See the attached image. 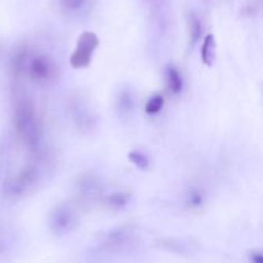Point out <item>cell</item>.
I'll use <instances>...</instances> for the list:
<instances>
[{"mask_svg": "<svg viewBox=\"0 0 263 263\" xmlns=\"http://www.w3.org/2000/svg\"><path fill=\"white\" fill-rule=\"evenodd\" d=\"M13 125L21 140L31 151L40 149L43 143V131L36 116L32 103L26 98H20L13 109Z\"/></svg>", "mask_w": 263, "mask_h": 263, "instance_id": "obj_1", "label": "cell"}, {"mask_svg": "<svg viewBox=\"0 0 263 263\" xmlns=\"http://www.w3.org/2000/svg\"><path fill=\"white\" fill-rule=\"evenodd\" d=\"M68 107L72 122L77 130L84 134H89L97 127L98 116L86 98L80 94H74L69 99Z\"/></svg>", "mask_w": 263, "mask_h": 263, "instance_id": "obj_2", "label": "cell"}, {"mask_svg": "<svg viewBox=\"0 0 263 263\" xmlns=\"http://www.w3.org/2000/svg\"><path fill=\"white\" fill-rule=\"evenodd\" d=\"M40 180V171L33 164L22 167L14 176L5 180L4 192L10 198H20L27 194L37 185Z\"/></svg>", "mask_w": 263, "mask_h": 263, "instance_id": "obj_3", "label": "cell"}, {"mask_svg": "<svg viewBox=\"0 0 263 263\" xmlns=\"http://www.w3.org/2000/svg\"><path fill=\"white\" fill-rule=\"evenodd\" d=\"M136 235V229L134 225H121L112 229L104 235L100 241L98 251L103 254H116L125 251L134 241Z\"/></svg>", "mask_w": 263, "mask_h": 263, "instance_id": "obj_4", "label": "cell"}, {"mask_svg": "<svg viewBox=\"0 0 263 263\" xmlns=\"http://www.w3.org/2000/svg\"><path fill=\"white\" fill-rule=\"evenodd\" d=\"M99 37L92 31H84L77 39L74 50L69 57V63L73 68H86L91 64L95 50L99 46Z\"/></svg>", "mask_w": 263, "mask_h": 263, "instance_id": "obj_5", "label": "cell"}, {"mask_svg": "<svg viewBox=\"0 0 263 263\" xmlns=\"http://www.w3.org/2000/svg\"><path fill=\"white\" fill-rule=\"evenodd\" d=\"M26 73L30 76L32 81L37 84H48L55 79L58 73V67L51 57L48 54H35L28 57Z\"/></svg>", "mask_w": 263, "mask_h": 263, "instance_id": "obj_6", "label": "cell"}, {"mask_svg": "<svg viewBox=\"0 0 263 263\" xmlns=\"http://www.w3.org/2000/svg\"><path fill=\"white\" fill-rule=\"evenodd\" d=\"M49 225L55 235H67L77 228L79 216L73 207L67 203H61L51 210L49 216Z\"/></svg>", "mask_w": 263, "mask_h": 263, "instance_id": "obj_7", "label": "cell"}, {"mask_svg": "<svg viewBox=\"0 0 263 263\" xmlns=\"http://www.w3.org/2000/svg\"><path fill=\"white\" fill-rule=\"evenodd\" d=\"M154 247L171 253L180 254V256H190L199 251V246L197 241L187 238H162L154 241Z\"/></svg>", "mask_w": 263, "mask_h": 263, "instance_id": "obj_8", "label": "cell"}, {"mask_svg": "<svg viewBox=\"0 0 263 263\" xmlns=\"http://www.w3.org/2000/svg\"><path fill=\"white\" fill-rule=\"evenodd\" d=\"M77 190L80 197L85 200H92L102 193V182L97 176L91 174H85L77 181Z\"/></svg>", "mask_w": 263, "mask_h": 263, "instance_id": "obj_9", "label": "cell"}, {"mask_svg": "<svg viewBox=\"0 0 263 263\" xmlns=\"http://www.w3.org/2000/svg\"><path fill=\"white\" fill-rule=\"evenodd\" d=\"M187 36H189V45L195 46L202 37V22L194 10H189L186 14Z\"/></svg>", "mask_w": 263, "mask_h": 263, "instance_id": "obj_10", "label": "cell"}, {"mask_svg": "<svg viewBox=\"0 0 263 263\" xmlns=\"http://www.w3.org/2000/svg\"><path fill=\"white\" fill-rule=\"evenodd\" d=\"M116 108L121 116H127L133 112L135 108V95L133 90L123 89L118 92L117 99H116Z\"/></svg>", "mask_w": 263, "mask_h": 263, "instance_id": "obj_11", "label": "cell"}, {"mask_svg": "<svg viewBox=\"0 0 263 263\" xmlns=\"http://www.w3.org/2000/svg\"><path fill=\"white\" fill-rule=\"evenodd\" d=\"M28 57H30V51H28L26 45L20 46L15 50L14 55L12 58V71L15 77H20L21 74L26 73V66H27Z\"/></svg>", "mask_w": 263, "mask_h": 263, "instance_id": "obj_12", "label": "cell"}, {"mask_svg": "<svg viewBox=\"0 0 263 263\" xmlns=\"http://www.w3.org/2000/svg\"><path fill=\"white\" fill-rule=\"evenodd\" d=\"M200 55H202V61L205 66H213L216 58V40L213 33H208L204 37L202 50H200Z\"/></svg>", "mask_w": 263, "mask_h": 263, "instance_id": "obj_13", "label": "cell"}, {"mask_svg": "<svg viewBox=\"0 0 263 263\" xmlns=\"http://www.w3.org/2000/svg\"><path fill=\"white\" fill-rule=\"evenodd\" d=\"M130 194L128 193L123 192H116L109 194L108 197H105L104 203L107 204L108 208L115 211H121L125 207H127V204L130 203Z\"/></svg>", "mask_w": 263, "mask_h": 263, "instance_id": "obj_14", "label": "cell"}, {"mask_svg": "<svg viewBox=\"0 0 263 263\" xmlns=\"http://www.w3.org/2000/svg\"><path fill=\"white\" fill-rule=\"evenodd\" d=\"M167 85L172 94H180L182 91V86H184L182 77L180 72L172 66L167 68Z\"/></svg>", "mask_w": 263, "mask_h": 263, "instance_id": "obj_15", "label": "cell"}, {"mask_svg": "<svg viewBox=\"0 0 263 263\" xmlns=\"http://www.w3.org/2000/svg\"><path fill=\"white\" fill-rule=\"evenodd\" d=\"M186 205L190 210H198L204 204V194L199 189H192L186 194Z\"/></svg>", "mask_w": 263, "mask_h": 263, "instance_id": "obj_16", "label": "cell"}, {"mask_svg": "<svg viewBox=\"0 0 263 263\" xmlns=\"http://www.w3.org/2000/svg\"><path fill=\"white\" fill-rule=\"evenodd\" d=\"M87 0H61V7L67 14H77L85 9Z\"/></svg>", "mask_w": 263, "mask_h": 263, "instance_id": "obj_17", "label": "cell"}, {"mask_svg": "<svg viewBox=\"0 0 263 263\" xmlns=\"http://www.w3.org/2000/svg\"><path fill=\"white\" fill-rule=\"evenodd\" d=\"M164 105V99L161 94H156L148 99L145 104V112L148 115H157L162 110Z\"/></svg>", "mask_w": 263, "mask_h": 263, "instance_id": "obj_18", "label": "cell"}, {"mask_svg": "<svg viewBox=\"0 0 263 263\" xmlns=\"http://www.w3.org/2000/svg\"><path fill=\"white\" fill-rule=\"evenodd\" d=\"M127 158H128V161H130L131 163L135 164L139 170H148L149 159L144 153L134 151V152H131V153H128Z\"/></svg>", "mask_w": 263, "mask_h": 263, "instance_id": "obj_19", "label": "cell"}, {"mask_svg": "<svg viewBox=\"0 0 263 263\" xmlns=\"http://www.w3.org/2000/svg\"><path fill=\"white\" fill-rule=\"evenodd\" d=\"M249 261L253 263H263L262 251H251L249 252Z\"/></svg>", "mask_w": 263, "mask_h": 263, "instance_id": "obj_20", "label": "cell"}, {"mask_svg": "<svg viewBox=\"0 0 263 263\" xmlns=\"http://www.w3.org/2000/svg\"><path fill=\"white\" fill-rule=\"evenodd\" d=\"M146 3L149 4V7H152L153 9L156 10H161L162 8L166 5V3L168 2V0H145Z\"/></svg>", "mask_w": 263, "mask_h": 263, "instance_id": "obj_21", "label": "cell"}]
</instances>
